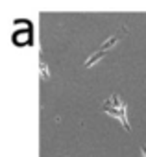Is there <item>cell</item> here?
I'll list each match as a JSON object with an SVG mask.
<instances>
[{
  "label": "cell",
  "mask_w": 146,
  "mask_h": 157,
  "mask_svg": "<svg viewBox=\"0 0 146 157\" xmlns=\"http://www.w3.org/2000/svg\"><path fill=\"white\" fill-rule=\"evenodd\" d=\"M122 35H126V28H124V32L122 33H117V35H113V37H109L106 43H102V46H100V50L102 52H106V50H109V48H113L120 39H122Z\"/></svg>",
  "instance_id": "2"
},
{
  "label": "cell",
  "mask_w": 146,
  "mask_h": 157,
  "mask_svg": "<svg viewBox=\"0 0 146 157\" xmlns=\"http://www.w3.org/2000/svg\"><path fill=\"white\" fill-rule=\"evenodd\" d=\"M126 111H128V105H126V104H122V105H120V107H117V109H104V113H107V115H111V117L118 118L126 131H131L129 122H128V113H126Z\"/></svg>",
  "instance_id": "1"
},
{
  "label": "cell",
  "mask_w": 146,
  "mask_h": 157,
  "mask_svg": "<svg viewBox=\"0 0 146 157\" xmlns=\"http://www.w3.org/2000/svg\"><path fill=\"white\" fill-rule=\"evenodd\" d=\"M104 56H106V52H102V50H100V52H96V54H93V56L85 61V67H87V68H89V67H94V65H96Z\"/></svg>",
  "instance_id": "3"
},
{
  "label": "cell",
  "mask_w": 146,
  "mask_h": 157,
  "mask_svg": "<svg viewBox=\"0 0 146 157\" xmlns=\"http://www.w3.org/2000/svg\"><path fill=\"white\" fill-rule=\"evenodd\" d=\"M39 68H41V78H43V80H50V72H48V65H46V61L41 59Z\"/></svg>",
  "instance_id": "4"
},
{
  "label": "cell",
  "mask_w": 146,
  "mask_h": 157,
  "mask_svg": "<svg viewBox=\"0 0 146 157\" xmlns=\"http://www.w3.org/2000/svg\"><path fill=\"white\" fill-rule=\"evenodd\" d=\"M140 153H142V157H146V146H144V144L140 146Z\"/></svg>",
  "instance_id": "5"
}]
</instances>
